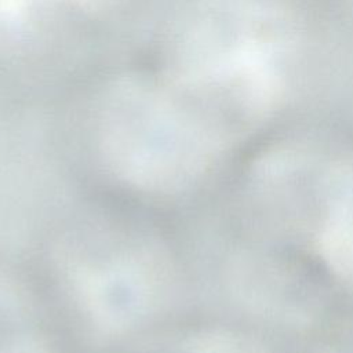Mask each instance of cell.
Masks as SVG:
<instances>
[{
    "mask_svg": "<svg viewBox=\"0 0 353 353\" xmlns=\"http://www.w3.org/2000/svg\"><path fill=\"white\" fill-rule=\"evenodd\" d=\"M295 21L279 0H201L183 33V77L283 72Z\"/></svg>",
    "mask_w": 353,
    "mask_h": 353,
    "instance_id": "1",
    "label": "cell"
}]
</instances>
